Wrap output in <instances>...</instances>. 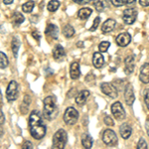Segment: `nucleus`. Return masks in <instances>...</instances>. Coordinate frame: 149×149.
<instances>
[{
  "label": "nucleus",
  "mask_w": 149,
  "mask_h": 149,
  "mask_svg": "<svg viewBox=\"0 0 149 149\" xmlns=\"http://www.w3.org/2000/svg\"><path fill=\"white\" fill-rule=\"evenodd\" d=\"M73 1L74 3H78V4H86V3H90L93 0H73Z\"/></svg>",
  "instance_id": "35"
},
{
  "label": "nucleus",
  "mask_w": 149,
  "mask_h": 149,
  "mask_svg": "<svg viewBox=\"0 0 149 149\" xmlns=\"http://www.w3.org/2000/svg\"><path fill=\"white\" fill-rule=\"evenodd\" d=\"M137 148H139V149L147 148V143H146V141L144 140L143 138H140V140H139V142L137 143Z\"/></svg>",
  "instance_id": "33"
},
{
  "label": "nucleus",
  "mask_w": 149,
  "mask_h": 149,
  "mask_svg": "<svg viewBox=\"0 0 149 149\" xmlns=\"http://www.w3.org/2000/svg\"><path fill=\"white\" fill-rule=\"evenodd\" d=\"M32 36H33V38H35L37 41L40 40L41 35L39 34V32H38V31H34V32H32Z\"/></svg>",
  "instance_id": "36"
},
{
  "label": "nucleus",
  "mask_w": 149,
  "mask_h": 149,
  "mask_svg": "<svg viewBox=\"0 0 149 149\" xmlns=\"http://www.w3.org/2000/svg\"><path fill=\"white\" fill-rule=\"evenodd\" d=\"M148 121H149V119L147 118V119H146V131H147V133H148V131H149V129H148Z\"/></svg>",
  "instance_id": "44"
},
{
  "label": "nucleus",
  "mask_w": 149,
  "mask_h": 149,
  "mask_svg": "<svg viewBox=\"0 0 149 149\" xmlns=\"http://www.w3.org/2000/svg\"><path fill=\"white\" fill-rule=\"evenodd\" d=\"M3 135V129H2V127H1V123H0V137Z\"/></svg>",
  "instance_id": "43"
},
{
  "label": "nucleus",
  "mask_w": 149,
  "mask_h": 149,
  "mask_svg": "<svg viewBox=\"0 0 149 149\" xmlns=\"http://www.w3.org/2000/svg\"><path fill=\"white\" fill-rule=\"evenodd\" d=\"M90 95H91V93L88 92V91H86V90L81 91V92L79 93L78 95L76 97V103L78 105H84L86 102L88 98L90 97Z\"/></svg>",
  "instance_id": "18"
},
{
  "label": "nucleus",
  "mask_w": 149,
  "mask_h": 149,
  "mask_svg": "<svg viewBox=\"0 0 149 149\" xmlns=\"http://www.w3.org/2000/svg\"><path fill=\"white\" fill-rule=\"evenodd\" d=\"M19 95V88H18V83L16 81H11L8 84L6 90V97L9 102H14L17 100Z\"/></svg>",
  "instance_id": "5"
},
{
  "label": "nucleus",
  "mask_w": 149,
  "mask_h": 149,
  "mask_svg": "<svg viewBox=\"0 0 149 149\" xmlns=\"http://www.w3.org/2000/svg\"><path fill=\"white\" fill-rule=\"evenodd\" d=\"M93 6L97 12H102L109 7V0H95L93 2Z\"/></svg>",
  "instance_id": "21"
},
{
  "label": "nucleus",
  "mask_w": 149,
  "mask_h": 149,
  "mask_svg": "<svg viewBox=\"0 0 149 149\" xmlns=\"http://www.w3.org/2000/svg\"><path fill=\"white\" fill-rule=\"evenodd\" d=\"M63 34L66 38H72L74 35V29L73 26H71L70 24L64 26L63 28Z\"/></svg>",
  "instance_id": "25"
},
{
  "label": "nucleus",
  "mask_w": 149,
  "mask_h": 149,
  "mask_svg": "<svg viewBox=\"0 0 149 149\" xmlns=\"http://www.w3.org/2000/svg\"><path fill=\"white\" fill-rule=\"evenodd\" d=\"M93 65L95 66V68H97V69H100L103 65H104V58H103L102 54L100 52L93 53Z\"/></svg>",
  "instance_id": "17"
},
{
  "label": "nucleus",
  "mask_w": 149,
  "mask_h": 149,
  "mask_svg": "<svg viewBox=\"0 0 149 149\" xmlns=\"http://www.w3.org/2000/svg\"><path fill=\"white\" fill-rule=\"evenodd\" d=\"M28 124L30 134L34 139L40 140L46 135V126L43 123L41 115L37 110H34L30 113Z\"/></svg>",
  "instance_id": "1"
},
{
  "label": "nucleus",
  "mask_w": 149,
  "mask_h": 149,
  "mask_svg": "<svg viewBox=\"0 0 149 149\" xmlns=\"http://www.w3.org/2000/svg\"><path fill=\"white\" fill-rule=\"evenodd\" d=\"M93 137L88 133H85L83 134L81 136V144H83L84 148H92L93 146Z\"/></svg>",
  "instance_id": "22"
},
{
  "label": "nucleus",
  "mask_w": 149,
  "mask_h": 149,
  "mask_svg": "<svg viewBox=\"0 0 149 149\" xmlns=\"http://www.w3.org/2000/svg\"><path fill=\"white\" fill-rule=\"evenodd\" d=\"M137 10L135 8H127L122 13V20L127 25H132L137 18Z\"/></svg>",
  "instance_id": "7"
},
{
  "label": "nucleus",
  "mask_w": 149,
  "mask_h": 149,
  "mask_svg": "<svg viewBox=\"0 0 149 149\" xmlns=\"http://www.w3.org/2000/svg\"><path fill=\"white\" fill-rule=\"evenodd\" d=\"M70 74L73 80H78L81 77V70H80V64L79 62H73L70 67Z\"/></svg>",
  "instance_id": "15"
},
{
  "label": "nucleus",
  "mask_w": 149,
  "mask_h": 149,
  "mask_svg": "<svg viewBox=\"0 0 149 149\" xmlns=\"http://www.w3.org/2000/svg\"><path fill=\"white\" fill-rule=\"evenodd\" d=\"M111 113L113 114V117L117 120H124L126 117L125 110L122 107L121 102H115L111 105Z\"/></svg>",
  "instance_id": "6"
},
{
  "label": "nucleus",
  "mask_w": 149,
  "mask_h": 149,
  "mask_svg": "<svg viewBox=\"0 0 149 149\" xmlns=\"http://www.w3.org/2000/svg\"><path fill=\"white\" fill-rule=\"evenodd\" d=\"M24 20H25V18H24L23 14L20 13V12H15V13L13 14V17H12V21H13V23L15 24V25H21Z\"/></svg>",
  "instance_id": "26"
},
{
  "label": "nucleus",
  "mask_w": 149,
  "mask_h": 149,
  "mask_svg": "<svg viewBox=\"0 0 149 149\" xmlns=\"http://www.w3.org/2000/svg\"><path fill=\"white\" fill-rule=\"evenodd\" d=\"M93 13V9L92 8H88V7H84L79 10L78 12V17L81 19V20H85V19H88L92 15Z\"/></svg>",
  "instance_id": "23"
},
{
  "label": "nucleus",
  "mask_w": 149,
  "mask_h": 149,
  "mask_svg": "<svg viewBox=\"0 0 149 149\" xmlns=\"http://www.w3.org/2000/svg\"><path fill=\"white\" fill-rule=\"evenodd\" d=\"M8 58L5 55V53L0 52V69H5L8 66Z\"/></svg>",
  "instance_id": "28"
},
{
  "label": "nucleus",
  "mask_w": 149,
  "mask_h": 149,
  "mask_svg": "<svg viewBox=\"0 0 149 149\" xmlns=\"http://www.w3.org/2000/svg\"><path fill=\"white\" fill-rule=\"evenodd\" d=\"M24 147L28 148V149H31V148H33V144L31 143L30 141H26V142L24 143Z\"/></svg>",
  "instance_id": "40"
},
{
  "label": "nucleus",
  "mask_w": 149,
  "mask_h": 149,
  "mask_svg": "<svg viewBox=\"0 0 149 149\" xmlns=\"http://www.w3.org/2000/svg\"><path fill=\"white\" fill-rule=\"evenodd\" d=\"M19 48H20V41L18 40L17 37H13L12 38V41H11V50H12V53H13V55L15 58L18 57Z\"/></svg>",
  "instance_id": "24"
},
{
  "label": "nucleus",
  "mask_w": 149,
  "mask_h": 149,
  "mask_svg": "<svg viewBox=\"0 0 149 149\" xmlns=\"http://www.w3.org/2000/svg\"><path fill=\"white\" fill-rule=\"evenodd\" d=\"M3 3L6 4V5H9V4L13 3V0H3Z\"/></svg>",
  "instance_id": "42"
},
{
  "label": "nucleus",
  "mask_w": 149,
  "mask_h": 149,
  "mask_svg": "<svg viewBox=\"0 0 149 149\" xmlns=\"http://www.w3.org/2000/svg\"><path fill=\"white\" fill-rule=\"evenodd\" d=\"M111 3L115 7H120L124 5V0H111Z\"/></svg>",
  "instance_id": "34"
},
{
  "label": "nucleus",
  "mask_w": 149,
  "mask_h": 149,
  "mask_svg": "<svg viewBox=\"0 0 149 149\" xmlns=\"http://www.w3.org/2000/svg\"><path fill=\"white\" fill-rule=\"evenodd\" d=\"M68 141V134L64 129H59L53 136V145L52 147L55 149H63L65 148Z\"/></svg>",
  "instance_id": "3"
},
{
  "label": "nucleus",
  "mask_w": 149,
  "mask_h": 149,
  "mask_svg": "<svg viewBox=\"0 0 149 149\" xmlns=\"http://www.w3.org/2000/svg\"><path fill=\"white\" fill-rule=\"evenodd\" d=\"M115 42L119 47H126L127 45H129V43L131 42V36L129 33L123 32L120 33L115 39Z\"/></svg>",
  "instance_id": "13"
},
{
  "label": "nucleus",
  "mask_w": 149,
  "mask_h": 149,
  "mask_svg": "<svg viewBox=\"0 0 149 149\" xmlns=\"http://www.w3.org/2000/svg\"><path fill=\"white\" fill-rule=\"evenodd\" d=\"M79 116L80 115H79L78 110L74 109V107H70L66 109V111L64 113V121L69 125H74L78 121Z\"/></svg>",
  "instance_id": "4"
},
{
  "label": "nucleus",
  "mask_w": 149,
  "mask_h": 149,
  "mask_svg": "<svg viewBox=\"0 0 149 149\" xmlns=\"http://www.w3.org/2000/svg\"><path fill=\"white\" fill-rule=\"evenodd\" d=\"M139 80L142 81L143 84L149 83V64L145 63L141 67L140 74H139Z\"/></svg>",
  "instance_id": "16"
},
{
  "label": "nucleus",
  "mask_w": 149,
  "mask_h": 149,
  "mask_svg": "<svg viewBox=\"0 0 149 149\" xmlns=\"http://www.w3.org/2000/svg\"><path fill=\"white\" fill-rule=\"evenodd\" d=\"M102 141L105 145L114 146L117 144V136L111 129H105L102 134Z\"/></svg>",
  "instance_id": "8"
},
{
  "label": "nucleus",
  "mask_w": 149,
  "mask_h": 149,
  "mask_svg": "<svg viewBox=\"0 0 149 149\" xmlns=\"http://www.w3.org/2000/svg\"><path fill=\"white\" fill-rule=\"evenodd\" d=\"M119 132L123 139H128L132 133V128L128 123H123L119 127Z\"/></svg>",
  "instance_id": "20"
},
{
  "label": "nucleus",
  "mask_w": 149,
  "mask_h": 149,
  "mask_svg": "<svg viewBox=\"0 0 149 149\" xmlns=\"http://www.w3.org/2000/svg\"><path fill=\"white\" fill-rule=\"evenodd\" d=\"M100 17H97V18L95 19V20H93V23L92 27L90 28V30L92 31V32L95 31L97 29L98 25H100Z\"/></svg>",
  "instance_id": "31"
},
{
  "label": "nucleus",
  "mask_w": 149,
  "mask_h": 149,
  "mask_svg": "<svg viewBox=\"0 0 149 149\" xmlns=\"http://www.w3.org/2000/svg\"><path fill=\"white\" fill-rule=\"evenodd\" d=\"M45 35L48 36V37H51L52 39H57L58 36H59V29L55 24H50L46 27Z\"/></svg>",
  "instance_id": "19"
},
{
  "label": "nucleus",
  "mask_w": 149,
  "mask_h": 149,
  "mask_svg": "<svg viewBox=\"0 0 149 149\" xmlns=\"http://www.w3.org/2000/svg\"><path fill=\"white\" fill-rule=\"evenodd\" d=\"M53 58L56 60L57 62H63L66 58V51H65L64 47L62 45L58 44L53 49Z\"/></svg>",
  "instance_id": "11"
},
{
  "label": "nucleus",
  "mask_w": 149,
  "mask_h": 149,
  "mask_svg": "<svg viewBox=\"0 0 149 149\" xmlns=\"http://www.w3.org/2000/svg\"><path fill=\"white\" fill-rule=\"evenodd\" d=\"M34 7H35V2L32 1V0H29V1H27L22 5V10L25 13H31L33 9H34Z\"/></svg>",
  "instance_id": "27"
},
{
  "label": "nucleus",
  "mask_w": 149,
  "mask_h": 149,
  "mask_svg": "<svg viewBox=\"0 0 149 149\" xmlns=\"http://www.w3.org/2000/svg\"><path fill=\"white\" fill-rule=\"evenodd\" d=\"M4 122H5V117H4V114H3V112H2V110L0 109V123L3 124Z\"/></svg>",
  "instance_id": "39"
},
{
  "label": "nucleus",
  "mask_w": 149,
  "mask_h": 149,
  "mask_svg": "<svg viewBox=\"0 0 149 149\" xmlns=\"http://www.w3.org/2000/svg\"><path fill=\"white\" fill-rule=\"evenodd\" d=\"M43 116L47 120H54L59 114V109L56 102V97L54 95H49L45 97L43 100Z\"/></svg>",
  "instance_id": "2"
},
{
  "label": "nucleus",
  "mask_w": 149,
  "mask_h": 149,
  "mask_svg": "<svg viewBox=\"0 0 149 149\" xmlns=\"http://www.w3.org/2000/svg\"><path fill=\"white\" fill-rule=\"evenodd\" d=\"M78 47H79V48L84 47V43H83V42H78Z\"/></svg>",
  "instance_id": "45"
},
{
  "label": "nucleus",
  "mask_w": 149,
  "mask_h": 149,
  "mask_svg": "<svg viewBox=\"0 0 149 149\" xmlns=\"http://www.w3.org/2000/svg\"><path fill=\"white\" fill-rule=\"evenodd\" d=\"M109 46H110V43L109 42V41H102V42L98 45V51H100V53L107 52Z\"/></svg>",
  "instance_id": "30"
},
{
  "label": "nucleus",
  "mask_w": 149,
  "mask_h": 149,
  "mask_svg": "<svg viewBox=\"0 0 149 149\" xmlns=\"http://www.w3.org/2000/svg\"><path fill=\"white\" fill-rule=\"evenodd\" d=\"M135 1H136V0H124V4H127V5H128V4L134 3Z\"/></svg>",
  "instance_id": "41"
},
{
  "label": "nucleus",
  "mask_w": 149,
  "mask_h": 149,
  "mask_svg": "<svg viewBox=\"0 0 149 149\" xmlns=\"http://www.w3.org/2000/svg\"><path fill=\"white\" fill-rule=\"evenodd\" d=\"M139 4L143 7H147L149 4V0H139Z\"/></svg>",
  "instance_id": "37"
},
{
  "label": "nucleus",
  "mask_w": 149,
  "mask_h": 149,
  "mask_svg": "<svg viewBox=\"0 0 149 149\" xmlns=\"http://www.w3.org/2000/svg\"><path fill=\"white\" fill-rule=\"evenodd\" d=\"M124 98H125V102L127 105H132L135 100V95L133 92V86L130 84H127L125 91H124Z\"/></svg>",
  "instance_id": "12"
},
{
  "label": "nucleus",
  "mask_w": 149,
  "mask_h": 149,
  "mask_svg": "<svg viewBox=\"0 0 149 149\" xmlns=\"http://www.w3.org/2000/svg\"><path fill=\"white\" fill-rule=\"evenodd\" d=\"M60 7V2L58 0H51L48 4V10L50 12H55Z\"/></svg>",
  "instance_id": "29"
},
{
  "label": "nucleus",
  "mask_w": 149,
  "mask_h": 149,
  "mask_svg": "<svg viewBox=\"0 0 149 149\" xmlns=\"http://www.w3.org/2000/svg\"><path fill=\"white\" fill-rule=\"evenodd\" d=\"M1 100H2V95H1V93H0V105L2 104V102H1Z\"/></svg>",
  "instance_id": "46"
},
{
  "label": "nucleus",
  "mask_w": 149,
  "mask_h": 149,
  "mask_svg": "<svg viewBox=\"0 0 149 149\" xmlns=\"http://www.w3.org/2000/svg\"><path fill=\"white\" fill-rule=\"evenodd\" d=\"M100 90H102V92L104 93L105 95H107V97H109L111 98H116L117 95H118L116 88L109 83H102V85H100Z\"/></svg>",
  "instance_id": "9"
},
{
  "label": "nucleus",
  "mask_w": 149,
  "mask_h": 149,
  "mask_svg": "<svg viewBox=\"0 0 149 149\" xmlns=\"http://www.w3.org/2000/svg\"><path fill=\"white\" fill-rule=\"evenodd\" d=\"M115 26H116V22H115L114 19H111V18L107 19V20L102 25V32L103 34H109V33L114 30Z\"/></svg>",
  "instance_id": "14"
},
{
  "label": "nucleus",
  "mask_w": 149,
  "mask_h": 149,
  "mask_svg": "<svg viewBox=\"0 0 149 149\" xmlns=\"http://www.w3.org/2000/svg\"><path fill=\"white\" fill-rule=\"evenodd\" d=\"M103 121H104V123L107 124V125H109V126H113L114 125L113 119H112L111 117L109 116V115H105L104 119H103Z\"/></svg>",
  "instance_id": "32"
},
{
  "label": "nucleus",
  "mask_w": 149,
  "mask_h": 149,
  "mask_svg": "<svg viewBox=\"0 0 149 149\" xmlns=\"http://www.w3.org/2000/svg\"><path fill=\"white\" fill-rule=\"evenodd\" d=\"M134 68H135V56L130 55L124 60V73L128 76V74L133 73Z\"/></svg>",
  "instance_id": "10"
},
{
  "label": "nucleus",
  "mask_w": 149,
  "mask_h": 149,
  "mask_svg": "<svg viewBox=\"0 0 149 149\" xmlns=\"http://www.w3.org/2000/svg\"><path fill=\"white\" fill-rule=\"evenodd\" d=\"M144 102L146 103V107H149V102H148V90H146V93H145V97H144Z\"/></svg>",
  "instance_id": "38"
}]
</instances>
